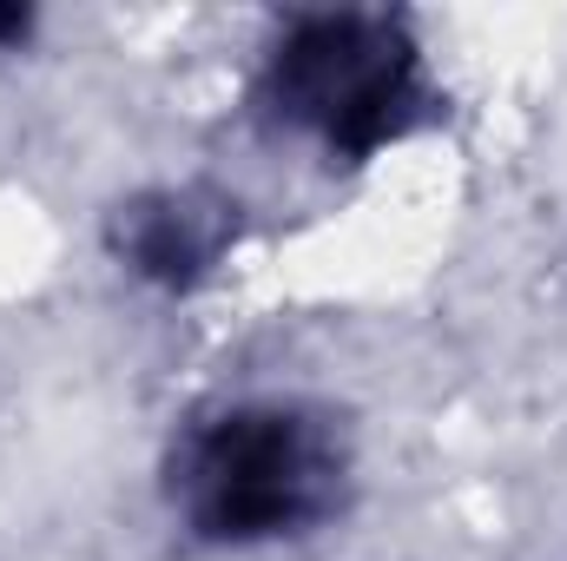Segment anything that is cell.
<instances>
[{
  "mask_svg": "<svg viewBox=\"0 0 567 561\" xmlns=\"http://www.w3.org/2000/svg\"><path fill=\"white\" fill-rule=\"evenodd\" d=\"M350 489L343 429L290 397H251L198 417L165 462L172 516L212 549H265L323 529Z\"/></svg>",
  "mask_w": 567,
  "mask_h": 561,
  "instance_id": "1",
  "label": "cell"
},
{
  "mask_svg": "<svg viewBox=\"0 0 567 561\" xmlns=\"http://www.w3.org/2000/svg\"><path fill=\"white\" fill-rule=\"evenodd\" d=\"M265 106L330 159H377L423 120L429 73L383 13H303L265 60Z\"/></svg>",
  "mask_w": 567,
  "mask_h": 561,
  "instance_id": "2",
  "label": "cell"
},
{
  "mask_svg": "<svg viewBox=\"0 0 567 561\" xmlns=\"http://www.w3.org/2000/svg\"><path fill=\"white\" fill-rule=\"evenodd\" d=\"M126 272L158 290H192L205 278L225 245H231V218L218 198L205 192H145L120 212V232H113Z\"/></svg>",
  "mask_w": 567,
  "mask_h": 561,
  "instance_id": "3",
  "label": "cell"
}]
</instances>
